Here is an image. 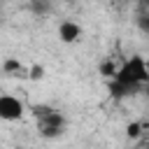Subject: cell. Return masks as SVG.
Segmentation results:
<instances>
[{
    "label": "cell",
    "mask_w": 149,
    "mask_h": 149,
    "mask_svg": "<svg viewBox=\"0 0 149 149\" xmlns=\"http://www.w3.org/2000/svg\"><path fill=\"white\" fill-rule=\"evenodd\" d=\"M144 84H149V65L147 58L142 56H130L128 61H123L116 70V74L109 79V95L121 100L133 95L135 91H140Z\"/></svg>",
    "instance_id": "6da1fadb"
},
{
    "label": "cell",
    "mask_w": 149,
    "mask_h": 149,
    "mask_svg": "<svg viewBox=\"0 0 149 149\" xmlns=\"http://www.w3.org/2000/svg\"><path fill=\"white\" fill-rule=\"evenodd\" d=\"M33 119L37 123V130L42 137H58L65 128V116L54 109V107H47V105H37L33 107Z\"/></svg>",
    "instance_id": "7a4b0ae2"
},
{
    "label": "cell",
    "mask_w": 149,
    "mask_h": 149,
    "mask_svg": "<svg viewBox=\"0 0 149 149\" xmlns=\"http://www.w3.org/2000/svg\"><path fill=\"white\" fill-rule=\"evenodd\" d=\"M26 112V105L16 95H0V119L2 121H19Z\"/></svg>",
    "instance_id": "3957f363"
},
{
    "label": "cell",
    "mask_w": 149,
    "mask_h": 149,
    "mask_svg": "<svg viewBox=\"0 0 149 149\" xmlns=\"http://www.w3.org/2000/svg\"><path fill=\"white\" fill-rule=\"evenodd\" d=\"M58 37H61L63 44H74V42L81 40V26H79L77 21L65 19V21L58 23Z\"/></svg>",
    "instance_id": "277c9868"
},
{
    "label": "cell",
    "mask_w": 149,
    "mask_h": 149,
    "mask_svg": "<svg viewBox=\"0 0 149 149\" xmlns=\"http://www.w3.org/2000/svg\"><path fill=\"white\" fill-rule=\"evenodd\" d=\"M2 70L9 77H28V68L21 61H16V58H5L2 61Z\"/></svg>",
    "instance_id": "5b68a950"
},
{
    "label": "cell",
    "mask_w": 149,
    "mask_h": 149,
    "mask_svg": "<svg viewBox=\"0 0 149 149\" xmlns=\"http://www.w3.org/2000/svg\"><path fill=\"white\" fill-rule=\"evenodd\" d=\"M116 70H119V65H116L114 61H109V58L100 63V74H102L105 79H112V77L116 74Z\"/></svg>",
    "instance_id": "8992f818"
},
{
    "label": "cell",
    "mask_w": 149,
    "mask_h": 149,
    "mask_svg": "<svg viewBox=\"0 0 149 149\" xmlns=\"http://www.w3.org/2000/svg\"><path fill=\"white\" fill-rule=\"evenodd\" d=\"M51 9V0H30V12L35 14H47Z\"/></svg>",
    "instance_id": "52a82bcc"
},
{
    "label": "cell",
    "mask_w": 149,
    "mask_h": 149,
    "mask_svg": "<svg viewBox=\"0 0 149 149\" xmlns=\"http://www.w3.org/2000/svg\"><path fill=\"white\" fill-rule=\"evenodd\" d=\"M28 79H44V68L42 65H30L28 68Z\"/></svg>",
    "instance_id": "ba28073f"
},
{
    "label": "cell",
    "mask_w": 149,
    "mask_h": 149,
    "mask_svg": "<svg viewBox=\"0 0 149 149\" xmlns=\"http://www.w3.org/2000/svg\"><path fill=\"white\" fill-rule=\"evenodd\" d=\"M137 28L142 33H149V14H137Z\"/></svg>",
    "instance_id": "9c48e42d"
},
{
    "label": "cell",
    "mask_w": 149,
    "mask_h": 149,
    "mask_svg": "<svg viewBox=\"0 0 149 149\" xmlns=\"http://www.w3.org/2000/svg\"><path fill=\"white\" fill-rule=\"evenodd\" d=\"M128 135H130V137H137V135H140V123H130V126H128Z\"/></svg>",
    "instance_id": "30bf717a"
},
{
    "label": "cell",
    "mask_w": 149,
    "mask_h": 149,
    "mask_svg": "<svg viewBox=\"0 0 149 149\" xmlns=\"http://www.w3.org/2000/svg\"><path fill=\"white\" fill-rule=\"evenodd\" d=\"M61 2H74V0H61Z\"/></svg>",
    "instance_id": "8fae6325"
},
{
    "label": "cell",
    "mask_w": 149,
    "mask_h": 149,
    "mask_svg": "<svg viewBox=\"0 0 149 149\" xmlns=\"http://www.w3.org/2000/svg\"><path fill=\"white\" fill-rule=\"evenodd\" d=\"M147 65H149V61H147Z\"/></svg>",
    "instance_id": "7c38bea8"
}]
</instances>
